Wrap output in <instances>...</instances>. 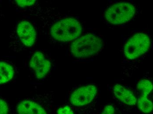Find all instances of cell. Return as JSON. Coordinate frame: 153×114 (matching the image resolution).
Masks as SVG:
<instances>
[{
    "instance_id": "cell-1",
    "label": "cell",
    "mask_w": 153,
    "mask_h": 114,
    "mask_svg": "<svg viewBox=\"0 0 153 114\" xmlns=\"http://www.w3.org/2000/svg\"><path fill=\"white\" fill-rule=\"evenodd\" d=\"M53 93L37 94L23 99L17 104L16 114H53Z\"/></svg>"
},
{
    "instance_id": "cell-2",
    "label": "cell",
    "mask_w": 153,
    "mask_h": 114,
    "mask_svg": "<svg viewBox=\"0 0 153 114\" xmlns=\"http://www.w3.org/2000/svg\"><path fill=\"white\" fill-rule=\"evenodd\" d=\"M102 44V40L98 36L88 33L74 41L71 45V53L75 57H92L100 51Z\"/></svg>"
},
{
    "instance_id": "cell-3",
    "label": "cell",
    "mask_w": 153,
    "mask_h": 114,
    "mask_svg": "<svg viewBox=\"0 0 153 114\" xmlns=\"http://www.w3.org/2000/svg\"><path fill=\"white\" fill-rule=\"evenodd\" d=\"M82 28L80 22L75 18L62 19L53 25L51 35L56 40L66 42L75 40L82 33Z\"/></svg>"
},
{
    "instance_id": "cell-4",
    "label": "cell",
    "mask_w": 153,
    "mask_h": 114,
    "mask_svg": "<svg viewBox=\"0 0 153 114\" xmlns=\"http://www.w3.org/2000/svg\"><path fill=\"white\" fill-rule=\"evenodd\" d=\"M136 12L135 6L130 3L118 2L107 8L105 16L107 21L112 24H122L132 19Z\"/></svg>"
},
{
    "instance_id": "cell-5",
    "label": "cell",
    "mask_w": 153,
    "mask_h": 114,
    "mask_svg": "<svg viewBox=\"0 0 153 114\" xmlns=\"http://www.w3.org/2000/svg\"><path fill=\"white\" fill-rule=\"evenodd\" d=\"M151 38L144 32H138L128 40L124 47V54L128 59L133 60L144 54L151 46Z\"/></svg>"
},
{
    "instance_id": "cell-6",
    "label": "cell",
    "mask_w": 153,
    "mask_h": 114,
    "mask_svg": "<svg viewBox=\"0 0 153 114\" xmlns=\"http://www.w3.org/2000/svg\"><path fill=\"white\" fill-rule=\"evenodd\" d=\"M97 92V88L94 84L79 87L72 92L68 104L83 111L85 106L92 103L95 100Z\"/></svg>"
},
{
    "instance_id": "cell-7",
    "label": "cell",
    "mask_w": 153,
    "mask_h": 114,
    "mask_svg": "<svg viewBox=\"0 0 153 114\" xmlns=\"http://www.w3.org/2000/svg\"><path fill=\"white\" fill-rule=\"evenodd\" d=\"M31 71L38 80L44 79L50 73L52 64L41 52H36L29 62Z\"/></svg>"
},
{
    "instance_id": "cell-8",
    "label": "cell",
    "mask_w": 153,
    "mask_h": 114,
    "mask_svg": "<svg viewBox=\"0 0 153 114\" xmlns=\"http://www.w3.org/2000/svg\"><path fill=\"white\" fill-rule=\"evenodd\" d=\"M17 38L23 44L27 47L33 45L36 38V33L33 25L28 21L19 22L15 30Z\"/></svg>"
},
{
    "instance_id": "cell-9",
    "label": "cell",
    "mask_w": 153,
    "mask_h": 114,
    "mask_svg": "<svg viewBox=\"0 0 153 114\" xmlns=\"http://www.w3.org/2000/svg\"><path fill=\"white\" fill-rule=\"evenodd\" d=\"M113 92L115 97L122 103L131 107L137 104V97L130 90L117 83L114 85Z\"/></svg>"
},
{
    "instance_id": "cell-10",
    "label": "cell",
    "mask_w": 153,
    "mask_h": 114,
    "mask_svg": "<svg viewBox=\"0 0 153 114\" xmlns=\"http://www.w3.org/2000/svg\"><path fill=\"white\" fill-rule=\"evenodd\" d=\"M15 74L13 66L7 61L0 60V85L11 81L14 77Z\"/></svg>"
},
{
    "instance_id": "cell-11",
    "label": "cell",
    "mask_w": 153,
    "mask_h": 114,
    "mask_svg": "<svg viewBox=\"0 0 153 114\" xmlns=\"http://www.w3.org/2000/svg\"><path fill=\"white\" fill-rule=\"evenodd\" d=\"M131 108L121 103L106 104L100 108L99 114H129Z\"/></svg>"
},
{
    "instance_id": "cell-12",
    "label": "cell",
    "mask_w": 153,
    "mask_h": 114,
    "mask_svg": "<svg viewBox=\"0 0 153 114\" xmlns=\"http://www.w3.org/2000/svg\"><path fill=\"white\" fill-rule=\"evenodd\" d=\"M136 90L137 96L148 97L152 91V83L148 79H141L138 82Z\"/></svg>"
},
{
    "instance_id": "cell-13",
    "label": "cell",
    "mask_w": 153,
    "mask_h": 114,
    "mask_svg": "<svg viewBox=\"0 0 153 114\" xmlns=\"http://www.w3.org/2000/svg\"><path fill=\"white\" fill-rule=\"evenodd\" d=\"M137 105L141 112L146 114H150L152 112L153 102L148 97L138 96Z\"/></svg>"
},
{
    "instance_id": "cell-14",
    "label": "cell",
    "mask_w": 153,
    "mask_h": 114,
    "mask_svg": "<svg viewBox=\"0 0 153 114\" xmlns=\"http://www.w3.org/2000/svg\"><path fill=\"white\" fill-rule=\"evenodd\" d=\"M53 114H85L82 111L69 104L57 105L54 107Z\"/></svg>"
},
{
    "instance_id": "cell-15",
    "label": "cell",
    "mask_w": 153,
    "mask_h": 114,
    "mask_svg": "<svg viewBox=\"0 0 153 114\" xmlns=\"http://www.w3.org/2000/svg\"><path fill=\"white\" fill-rule=\"evenodd\" d=\"M9 106L5 100L0 98V114H8Z\"/></svg>"
},
{
    "instance_id": "cell-16",
    "label": "cell",
    "mask_w": 153,
    "mask_h": 114,
    "mask_svg": "<svg viewBox=\"0 0 153 114\" xmlns=\"http://www.w3.org/2000/svg\"><path fill=\"white\" fill-rule=\"evenodd\" d=\"M17 5L20 7H25L27 6H30L34 4L36 1H16Z\"/></svg>"
}]
</instances>
